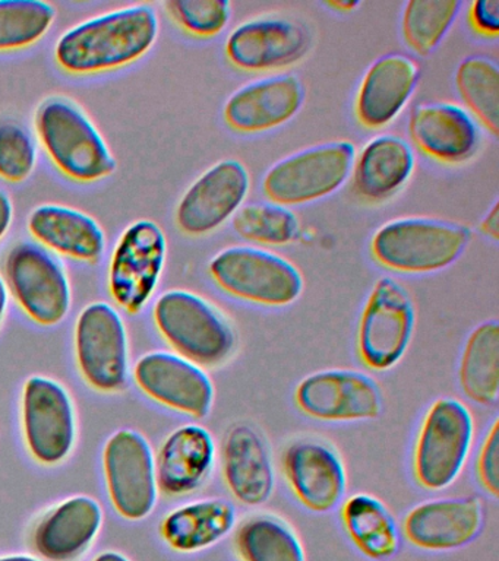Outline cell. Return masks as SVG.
I'll return each instance as SVG.
<instances>
[{
	"mask_svg": "<svg viewBox=\"0 0 499 561\" xmlns=\"http://www.w3.org/2000/svg\"><path fill=\"white\" fill-rule=\"evenodd\" d=\"M159 33L160 20L152 4H126L65 31L55 44V61L73 77L113 72L141 60L155 47Z\"/></svg>",
	"mask_w": 499,
	"mask_h": 561,
	"instance_id": "1",
	"label": "cell"
},
{
	"mask_svg": "<svg viewBox=\"0 0 499 561\" xmlns=\"http://www.w3.org/2000/svg\"><path fill=\"white\" fill-rule=\"evenodd\" d=\"M34 130L52 164L72 182H102L117 170L116 158L102 131L68 96L43 100L34 114Z\"/></svg>",
	"mask_w": 499,
	"mask_h": 561,
	"instance_id": "2",
	"label": "cell"
},
{
	"mask_svg": "<svg viewBox=\"0 0 499 561\" xmlns=\"http://www.w3.org/2000/svg\"><path fill=\"white\" fill-rule=\"evenodd\" d=\"M152 322L174 354L204 370L226 366L238 350V333L227 316L188 289L160 294L152 306Z\"/></svg>",
	"mask_w": 499,
	"mask_h": 561,
	"instance_id": "3",
	"label": "cell"
},
{
	"mask_svg": "<svg viewBox=\"0 0 499 561\" xmlns=\"http://www.w3.org/2000/svg\"><path fill=\"white\" fill-rule=\"evenodd\" d=\"M470 241V230L444 219L407 217L385 222L372 236L376 265L394 274L427 275L457 262Z\"/></svg>",
	"mask_w": 499,
	"mask_h": 561,
	"instance_id": "4",
	"label": "cell"
},
{
	"mask_svg": "<svg viewBox=\"0 0 499 561\" xmlns=\"http://www.w3.org/2000/svg\"><path fill=\"white\" fill-rule=\"evenodd\" d=\"M475 419L457 398L435 399L424 411L411 449V476L424 491L453 485L470 458L475 445Z\"/></svg>",
	"mask_w": 499,
	"mask_h": 561,
	"instance_id": "5",
	"label": "cell"
},
{
	"mask_svg": "<svg viewBox=\"0 0 499 561\" xmlns=\"http://www.w3.org/2000/svg\"><path fill=\"white\" fill-rule=\"evenodd\" d=\"M208 275L226 296L248 305L287 307L304 293V276L291 261L256 245H230L214 254Z\"/></svg>",
	"mask_w": 499,
	"mask_h": 561,
	"instance_id": "6",
	"label": "cell"
},
{
	"mask_svg": "<svg viewBox=\"0 0 499 561\" xmlns=\"http://www.w3.org/2000/svg\"><path fill=\"white\" fill-rule=\"evenodd\" d=\"M8 293L33 322L42 327L63 323L72 306L71 280L58 256L41 244L20 240L2 259Z\"/></svg>",
	"mask_w": 499,
	"mask_h": 561,
	"instance_id": "7",
	"label": "cell"
},
{
	"mask_svg": "<svg viewBox=\"0 0 499 561\" xmlns=\"http://www.w3.org/2000/svg\"><path fill=\"white\" fill-rule=\"evenodd\" d=\"M415 324V302L405 285L392 276L376 279L359 316V363L374 373L393 370L409 350Z\"/></svg>",
	"mask_w": 499,
	"mask_h": 561,
	"instance_id": "8",
	"label": "cell"
},
{
	"mask_svg": "<svg viewBox=\"0 0 499 561\" xmlns=\"http://www.w3.org/2000/svg\"><path fill=\"white\" fill-rule=\"evenodd\" d=\"M356 148L349 140L315 145L271 165L262 179L266 199L291 208L334 195L352 174Z\"/></svg>",
	"mask_w": 499,
	"mask_h": 561,
	"instance_id": "9",
	"label": "cell"
},
{
	"mask_svg": "<svg viewBox=\"0 0 499 561\" xmlns=\"http://www.w3.org/2000/svg\"><path fill=\"white\" fill-rule=\"evenodd\" d=\"M168 259V237L152 219H137L121 232L107 266L112 300L128 314L141 313L152 300Z\"/></svg>",
	"mask_w": 499,
	"mask_h": 561,
	"instance_id": "10",
	"label": "cell"
},
{
	"mask_svg": "<svg viewBox=\"0 0 499 561\" xmlns=\"http://www.w3.org/2000/svg\"><path fill=\"white\" fill-rule=\"evenodd\" d=\"M81 376L99 392H120L129 376V336L124 318L106 301L87 305L73 328Z\"/></svg>",
	"mask_w": 499,
	"mask_h": 561,
	"instance_id": "11",
	"label": "cell"
},
{
	"mask_svg": "<svg viewBox=\"0 0 499 561\" xmlns=\"http://www.w3.org/2000/svg\"><path fill=\"white\" fill-rule=\"evenodd\" d=\"M293 402L302 415L327 424L365 423L384 410L378 383L350 368L310 373L293 390Z\"/></svg>",
	"mask_w": 499,
	"mask_h": 561,
	"instance_id": "12",
	"label": "cell"
},
{
	"mask_svg": "<svg viewBox=\"0 0 499 561\" xmlns=\"http://www.w3.org/2000/svg\"><path fill=\"white\" fill-rule=\"evenodd\" d=\"M155 456L147 437L131 428L117 430L104 445L109 497L125 519H146L157 506L160 493Z\"/></svg>",
	"mask_w": 499,
	"mask_h": 561,
	"instance_id": "13",
	"label": "cell"
},
{
	"mask_svg": "<svg viewBox=\"0 0 499 561\" xmlns=\"http://www.w3.org/2000/svg\"><path fill=\"white\" fill-rule=\"evenodd\" d=\"M25 445L33 458L47 467L63 463L77 440L76 407L67 388L46 376L25 381L23 402Z\"/></svg>",
	"mask_w": 499,
	"mask_h": 561,
	"instance_id": "14",
	"label": "cell"
},
{
	"mask_svg": "<svg viewBox=\"0 0 499 561\" xmlns=\"http://www.w3.org/2000/svg\"><path fill=\"white\" fill-rule=\"evenodd\" d=\"M249 188L251 178L242 162L234 158L218 161L183 193L174 210V222L190 237L212 234L234 218Z\"/></svg>",
	"mask_w": 499,
	"mask_h": 561,
	"instance_id": "15",
	"label": "cell"
},
{
	"mask_svg": "<svg viewBox=\"0 0 499 561\" xmlns=\"http://www.w3.org/2000/svg\"><path fill=\"white\" fill-rule=\"evenodd\" d=\"M280 467L288 491L306 511H336L348 491V472L339 451L319 438L302 437L282 451Z\"/></svg>",
	"mask_w": 499,
	"mask_h": 561,
	"instance_id": "16",
	"label": "cell"
},
{
	"mask_svg": "<svg viewBox=\"0 0 499 561\" xmlns=\"http://www.w3.org/2000/svg\"><path fill=\"white\" fill-rule=\"evenodd\" d=\"M134 380L152 401L192 420L207 419L216 399L207 370L173 351L144 354L135 363Z\"/></svg>",
	"mask_w": 499,
	"mask_h": 561,
	"instance_id": "17",
	"label": "cell"
},
{
	"mask_svg": "<svg viewBox=\"0 0 499 561\" xmlns=\"http://www.w3.org/2000/svg\"><path fill=\"white\" fill-rule=\"evenodd\" d=\"M310 47L309 31L283 16H261L236 26L225 53L234 68L249 73L282 70L304 59Z\"/></svg>",
	"mask_w": 499,
	"mask_h": 561,
	"instance_id": "18",
	"label": "cell"
},
{
	"mask_svg": "<svg viewBox=\"0 0 499 561\" xmlns=\"http://www.w3.org/2000/svg\"><path fill=\"white\" fill-rule=\"evenodd\" d=\"M485 526L484 502L476 495L424 500L402 517L401 537L418 550H460L479 537Z\"/></svg>",
	"mask_w": 499,
	"mask_h": 561,
	"instance_id": "19",
	"label": "cell"
},
{
	"mask_svg": "<svg viewBox=\"0 0 499 561\" xmlns=\"http://www.w3.org/2000/svg\"><path fill=\"white\" fill-rule=\"evenodd\" d=\"M304 101V83L296 75H273L236 90L223 107V118L236 134H264L291 122Z\"/></svg>",
	"mask_w": 499,
	"mask_h": 561,
	"instance_id": "20",
	"label": "cell"
},
{
	"mask_svg": "<svg viewBox=\"0 0 499 561\" xmlns=\"http://www.w3.org/2000/svg\"><path fill=\"white\" fill-rule=\"evenodd\" d=\"M223 482L235 502L258 507L271 499L275 469L269 446L252 425H231L220 446Z\"/></svg>",
	"mask_w": 499,
	"mask_h": 561,
	"instance_id": "21",
	"label": "cell"
},
{
	"mask_svg": "<svg viewBox=\"0 0 499 561\" xmlns=\"http://www.w3.org/2000/svg\"><path fill=\"white\" fill-rule=\"evenodd\" d=\"M155 459L159 493L186 497L203 489L212 477L217 462L216 440L203 425L183 424L166 436Z\"/></svg>",
	"mask_w": 499,
	"mask_h": 561,
	"instance_id": "22",
	"label": "cell"
},
{
	"mask_svg": "<svg viewBox=\"0 0 499 561\" xmlns=\"http://www.w3.org/2000/svg\"><path fill=\"white\" fill-rule=\"evenodd\" d=\"M420 69L411 57L389 53L366 69L356 96L354 116L366 130H379L400 116L419 82Z\"/></svg>",
	"mask_w": 499,
	"mask_h": 561,
	"instance_id": "23",
	"label": "cell"
},
{
	"mask_svg": "<svg viewBox=\"0 0 499 561\" xmlns=\"http://www.w3.org/2000/svg\"><path fill=\"white\" fill-rule=\"evenodd\" d=\"M409 136L422 156L444 165L464 164L480 142L475 118L453 103L419 104L410 114Z\"/></svg>",
	"mask_w": 499,
	"mask_h": 561,
	"instance_id": "24",
	"label": "cell"
},
{
	"mask_svg": "<svg viewBox=\"0 0 499 561\" xmlns=\"http://www.w3.org/2000/svg\"><path fill=\"white\" fill-rule=\"evenodd\" d=\"M27 231L34 243L55 256L98 265L107 248L102 224L84 210L60 204H42L27 217Z\"/></svg>",
	"mask_w": 499,
	"mask_h": 561,
	"instance_id": "25",
	"label": "cell"
},
{
	"mask_svg": "<svg viewBox=\"0 0 499 561\" xmlns=\"http://www.w3.org/2000/svg\"><path fill=\"white\" fill-rule=\"evenodd\" d=\"M103 519L98 500L73 495L56 504L34 526V550L46 561H76L98 538Z\"/></svg>",
	"mask_w": 499,
	"mask_h": 561,
	"instance_id": "26",
	"label": "cell"
},
{
	"mask_svg": "<svg viewBox=\"0 0 499 561\" xmlns=\"http://www.w3.org/2000/svg\"><path fill=\"white\" fill-rule=\"evenodd\" d=\"M416 156L407 140L397 135L372 138L354 157V195L367 204H383L396 196L415 173Z\"/></svg>",
	"mask_w": 499,
	"mask_h": 561,
	"instance_id": "27",
	"label": "cell"
},
{
	"mask_svg": "<svg viewBox=\"0 0 499 561\" xmlns=\"http://www.w3.org/2000/svg\"><path fill=\"white\" fill-rule=\"evenodd\" d=\"M238 525L234 503L222 497L192 500L160 522V537L173 551L191 554L208 550L229 537Z\"/></svg>",
	"mask_w": 499,
	"mask_h": 561,
	"instance_id": "28",
	"label": "cell"
},
{
	"mask_svg": "<svg viewBox=\"0 0 499 561\" xmlns=\"http://www.w3.org/2000/svg\"><path fill=\"white\" fill-rule=\"evenodd\" d=\"M340 522L359 552L371 560H388L401 546L400 526L379 499L358 493L340 504Z\"/></svg>",
	"mask_w": 499,
	"mask_h": 561,
	"instance_id": "29",
	"label": "cell"
},
{
	"mask_svg": "<svg viewBox=\"0 0 499 561\" xmlns=\"http://www.w3.org/2000/svg\"><path fill=\"white\" fill-rule=\"evenodd\" d=\"M460 390L479 407H492L499 397V323L477 324L464 341L458 362Z\"/></svg>",
	"mask_w": 499,
	"mask_h": 561,
	"instance_id": "30",
	"label": "cell"
},
{
	"mask_svg": "<svg viewBox=\"0 0 499 561\" xmlns=\"http://www.w3.org/2000/svg\"><path fill=\"white\" fill-rule=\"evenodd\" d=\"M234 547L240 561H306L295 530L270 513H257L236 525Z\"/></svg>",
	"mask_w": 499,
	"mask_h": 561,
	"instance_id": "31",
	"label": "cell"
},
{
	"mask_svg": "<svg viewBox=\"0 0 499 561\" xmlns=\"http://www.w3.org/2000/svg\"><path fill=\"white\" fill-rule=\"evenodd\" d=\"M455 88L468 114L497 138L499 131V69L485 56H468L455 70Z\"/></svg>",
	"mask_w": 499,
	"mask_h": 561,
	"instance_id": "32",
	"label": "cell"
},
{
	"mask_svg": "<svg viewBox=\"0 0 499 561\" xmlns=\"http://www.w3.org/2000/svg\"><path fill=\"white\" fill-rule=\"evenodd\" d=\"M463 3L458 0H410L401 15V34L416 55H431L449 34Z\"/></svg>",
	"mask_w": 499,
	"mask_h": 561,
	"instance_id": "33",
	"label": "cell"
},
{
	"mask_svg": "<svg viewBox=\"0 0 499 561\" xmlns=\"http://www.w3.org/2000/svg\"><path fill=\"white\" fill-rule=\"evenodd\" d=\"M58 12L43 0H0V53L24 50L42 42Z\"/></svg>",
	"mask_w": 499,
	"mask_h": 561,
	"instance_id": "34",
	"label": "cell"
},
{
	"mask_svg": "<svg viewBox=\"0 0 499 561\" xmlns=\"http://www.w3.org/2000/svg\"><path fill=\"white\" fill-rule=\"evenodd\" d=\"M231 227L240 239L260 245H287L299 236L297 215L273 202H253L240 206L231 218Z\"/></svg>",
	"mask_w": 499,
	"mask_h": 561,
	"instance_id": "35",
	"label": "cell"
},
{
	"mask_svg": "<svg viewBox=\"0 0 499 561\" xmlns=\"http://www.w3.org/2000/svg\"><path fill=\"white\" fill-rule=\"evenodd\" d=\"M163 7L170 20L195 38L216 37L231 18V4L226 0H169Z\"/></svg>",
	"mask_w": 499,
	"mask_h": 561,
	"instance_id": "36",
	"label": "cell"
},
{
	"mask_svg": "<svg viewBox=\"0 0 499 561\" xmlns=\"http://www.w3.org/2000/svg\"><path fill=\"white\" fill-rule=\"evenodd\" d=\"M38 161L36 139L23 125L0 121V179L23 183L32 178Z\"/></svg>",
	"mask_w": 499,
	"mask_h": 561,
	"instance_id": "37",
	"label": "cell"
},
{
	"mask_svg": "<svg viewBox=\"0 0 499 561\" xmlns=\"http://www.w3.org/2000/svg\"><path fill=\"white\" fill-rule=\"evenodd\" d=\"M477 484L489 497H499V419H495L481 438L475 459Z\"/></svg>",
	"mask_w": 499,
	"mask_h": 561,
	"instance_id": "38",
	"label": "cell"
},
{
	"mask_svg": "<svg viewBox=\"0 0 499 561\" xmlns=\"http://www.w3.org/2000/svg\"><path fill=\"white\" fill-rule=\"evenodd\" d=\"M468 26L481 38H497L499 33V0H476L468 7Z\"/></svg>",
	"mask_w": 499,
	"mask_h": 561,
	"instance_id": "39",
	"label": "cell"
},
{
	"mask_svg": "<svg viewBox=\"0 0 499 561\" xmlns=\"http://www.w3.org/2000/svg\"><path fill=\"white\" fill-rule=\"evenodd\" d=\"M14 222V202L10 193L0 188V241L5 239Z\"/></svg>",
	"mask_w": 499,
	"mask_h": 561,
	"instance_id": "40",
	"label": "cell"
},
{
	"mask_svg": "<svg viewBox=\"0 0 499 561\" xmlns=\"http://www.w3.org/2000/svg\"><path fill=\"white\" fill-rule=\"evenodd\" d=\"M481 234L488 239L498 241L499 239V205L498 201L494 202L492 208L486 214V217L480 222Z\"/></svg>",
	"mask_w": 499,
	"mask_h": 561,
	"instance_id": "41",
	"label": "cell"
},
{
	"mask_svg": "<svg viewBox=\"0 0 499 561\" xmlns=\"http://www.w3.org/2000/svg\"><path fill=\"white\" fill-rule=\"evenodd\" d=\"M324 7L330 8L331 11L339 13H350L353 12L354 9L361 7L359 2H345V0H331V2L322 3Z\"/></svg>",
	"mask_w": 499,
	"mask_h": 561,
	"instance_id": "42",
	"label": "cell"
},
{
	"mask_svg": "<svg viewBox=\"0 0 499 561\" xmlns=\"http://www.w3.org/2000/svg\"><path fill=\"white\" fill-rule=\"evenodd\" d=\"M8 306H10V293H8L5 279L0 274V323L5 318Z\"/></svg>",
	"mask_w": 499,
	"mask_h": 561,
	"instance_id": "43",
	"label": "cell"
},
{
	"mask_svg": "<svg viewBox=\"0 0 499 561\" xmlns=\"http://www.w3.org/2000/svg\"><path fill=\"white\" fill-rule=\"evenodd\" d=\"M93 561H131L124 554L117 551H104L102 554L95 557Z\"/></svg>",
	"mask_w": 499,
	"mask_h": 561,
	"instance_id": "44",
	"label": "cell"
},
{
	"mask_svg": "<svg viewBox=\"0 0 499 561\" xmlns=\"http://www.w3.org/2000/svg\"><path fill=\"white\" fill-rule=\"evenodd\" d=\"M0 561H43V560L37 559V557L27 556V554H14V556L0 557Z\"/></svg>",
	"mask_w": 499,
	"mask_h": 561,
	"instance_id": "45",
	"label": "cell"
}]
</instances>
